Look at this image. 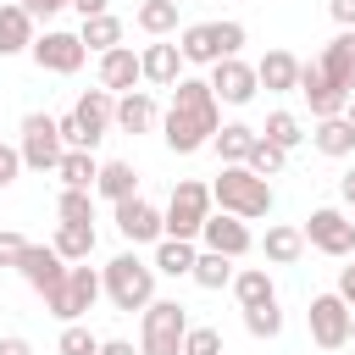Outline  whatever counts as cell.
Instances as JSON below:
<instances>
[{"label":"cell","mask_w":355,"mask_h":355,"mask_svg":"<svg viewBox=\"0 0 355 355\" xmlns=\"http://www.w3.org/2000/svg\"><path fill=\"white\" fill-rule=\"evenodd\" d=\"M211 28H216V50H222V55H239V50H244V22L222 17V22H211Z\"/></svg>","instance_id":"cell-41"},{"label":"cell","mask_w":355,"mask_h":355,"mask_svg":"<svg viewBox=\"0 0 355 355\" xmlns=\"http://www.w3.org/2000/svg\"><path fill=\"white\" fill-rule=\"evenodd\" d=\"M211 89H216L222 105H250L255 89H261V78H255V67H250L244 55H222V61L211 67Z\"/></svg>","instance_id":"cell-12"},{"label":"cell","mask_w":355,"mask_h":355,"mask_svg":"<svg viewBox=\"0 0 355 355\" xmlns=\"http://www.w3.org/2000/svg\"><path fill=\"white\" fill-rule=\"evenodd\" d=\"M50 244H55L67 261H89V255H94V222H61Z\"/></svg>","instance_id":"cell-32"},{"label":"cell","mask_w":355,"mask_h":355,"mask_svg":"<svg viewBox=\"0 0 355 355\" xmlns=\"http://www.w3.org/2000/svg\"><path fill=\"white\" fill-rule=\"evenodd\" d=\"M349 344H355V311H349Z\"/></svg>","instance_id":"cell-52"},{"label":"cell","mask_w":355,"mask_h":355,"mask_svg":"<svg viewBox=\"0 0 355 355\" xmlns=\"http://www.w3.org/2000/svg\"><path fill=\"white\" fill-rule=\"evenodd\" d=\"M94 194L100 200H128V194H139V172H133V161H100V178H94Z\"/></svg>","instance_id":"cell-28"},{"label":"cell","mask_w":355,"mask_h":355,"mask_svg":"<svg viewBox=\"0 0 355 355\" xmlns=\"http://www.w3.org/2000/svg\"><path fill=\"white\" fill-rule=\"evenodd\" d=\"M33 17L17 6V0H0V55H22V50H33Z\"/></svg>","instance_id":"cell-21"},{"label":"cell","mask_w":355,"mask_h":355,"mask_svg":"<svg viewBox=\"0 0 355 355\" xmlns=\"http://www.w3.org/2000/svg\"><path fill=\"white\" fill-rule=\"evenodd\" d=\"M261 133H266V139H272V144H283V150H300V144H305V139H311V133H305V128H300V116H294V111H272V116H266V128H261Z\"/></svg>","instance_id":"cell-35"},{"label":"cell","mask_w":355,"mask_h":355,"mask_svg":"<svg viewBox=\"0 0 355 355\" xmlns=\"http://www.w3.org/2000/svg\"><path fill=\"white\" fill-rule=\"evenodd\" d=\"M194 261H200L194 239H161V244H155V272H161V277H189Z\"/></svg>","instance_id":"cell-29"},{"label":"cell","mask_w":355,"mask_h":355,"mask_svg":"<svg viewBox=\"0 0 355 355\" xmlns=\"http://www.w3.org/2000/svg\"><path fill=\"white\" fill-rule=\"evenodd\" d=\"M300 94H305L311 116H344V105H349V94L322 72V61H300Z\"/></svg>","instance_id":"cell-13"},{"label":"cell","mask_w":355,"mask_h":355,"mask_svg":"<svg viewBox=\"0 0 355 355\" xmlns=\"http://www.w3.org/2000/svg\"><path fill=\"white\" fill-rule=\"evenodd\" d=\"M72 11L78 17H100V11H111V0H72Z\"/></svg>","instance_id":"cell-49"},{"label":"cell","mask_w":355,"mask_h":355,"mask_svg":"<svg viewBox=\"0 0 355 355\" xmlns=\"http://www.w3.org/2000/svg\"><path fill=\"white\" fill-rule=\"evenodd\" d=\"M344 116H349V128H355V94H349V105H344Z\"/></svg>","instance_id":"cell-51"},{"label":"cell","mask_w":355,"mask_h":355,"mask_svg":"<svg viewBox=\"0 0 355 355\" xmlns=\"http://www.w3.org/2000/svg\"><path fill=\"white\" fill-rule=\"evenodd\" d=\"M338 200H344V205H349V211H355V166H349V172H344V178H338Z\"/></svg>","instance_id":"cell-50"},{"label":"cell","mask_w":355,"mask_h":355,"mask_svg":"<svg viewBox=\"0 0 355 355\" xmlns=\"http://www.w3.org/2000/svg\"><path fill=\"white\" fill-rule=\"evenodd\" d=\"M78 39H83L94 55H105V50H116V44H122V17H111V11H100V17H83Z\"/></svg>","instance_id":"cell-30"},{"label":"cell","mask_w":355,"mask_h":355,"mask_svg":"<svg viewBox=\"0 0 355 355\" xmlns=\"http://www.w3.org/2000/svg\"><path fill=\"white\" fill-rule=\"evenodd\" d=\"M139 67H144V83L172 89V83L183 78V50H178V44H166V39H155V44H144V50H139Z\"/></svg>","instance_id":"cell-18"},{"label":"cell","mask_w":355,"mask_h":355,"mask_svg":"<svg viewBox=\"0 0 355 355\" xmlns=\"http://www.w3.org/2000/svg\"><path fill=\"white\" fill-rule=\"evenodd\" d=\"M116 233L128 244H161L166 239V216L144 194H128V200H116Z\"/></svg>","instance_id":"cell-11"},{"label":"cell","mask_w":355,"mask_h":355,"mask_svg":"<svg viewBox=\"0 0 355 355\" xmlns=\"http://www.w3.org/2000/svg\"><path fill=\"white\" fill-rule=\"evenodd\" d=\"M55 349L61 355H100V333H89V322H61Z\"/></svg>","instance_id":"cell-37"},{"label":"cell","mask_w":355,"mask_h":355,"mask_svg":"<svg viewBox=\"0 0 355 355\" xmlns=\"http://www.w3.org/2000/svg\"><path fill=\"white\" fill-rule=\"evenodd\" d=\"M211 200H216L222 211L244 216V222H261V216H272V183H266V178H255L244 161L216 172V183H211Z\"/></svg>","instance_id":"cell-3"},{"label":"cell","mask_w":355,"mask_h":355,"mask_svg":"<svg viewBox=\"0 0 355 355\" xmlns=\"http://www.w3.org/2000/svg\"><path fill=\"white\" fill-rule=\"evenodd\" d=\"M327 11H333L338 28H355V0H327Z\"/></svg>","instance_id":"cell-46"},{"label":"cell","mask_w":355,"mask_h":355,"mask_svg":"<svg viewBox=\"0 0 355 355\" xmlns=\"http://www.w3.org/2000/svg\"><path fill=\"white\" fill-rule=\"evenodd\" d=\"M311 144H316V155H333V161L355 155V128H349V116H316Z\"/></svg>","instance_id":"cell-24"},{"label":"cell","mask_w":355,"mask_h":355,"mask_svg":"<svg viewBox=\"0 0 355 355\" xmlns=\"http://www.w3.org/2000/svg\"><path fill=\"white\" fill-rule=\"evenodd\" d=\"M100 283H105V300L133 316V311H144L155 300V261H139L133 250H122V255H111L100 266Z\"/></svg>","instance_id":"cell-2"},{"label":"cell","mask_w":355,"mask_h":355,"mask_svg":"<svg viewBox=\"0 0 355 355\" xmlns=\"http://www.w3.org/2000/svg\"><path fill=\"white\" fill-rule=\"evenodd\" d=\"M338 300L355 311V261H349V266H338Z\"/></svg>","instance_id":"cell-45"},{"label":"cell","mask_w":355,"mask_h":355,"mask_svg":"<svg viewBox=\"0 0 355 355\" xmlns=\"http://www.w3.org/2000/svg\"><path fill=\"white\" fill-rule=\"evenodd\" d=\"M139 83H144V67H139V50H133V44H116V50L100 55V89L128 94V89H139Z\"/></svg>","instance_id":"cell-17"},{"label":"cell","mask_w":355,"mask_h":355,"mask_svg":"<svg viewBox=\"0 0 355 355\" xmlns=\"http://www.w3.org/2000/svg\"><path fill=\"white\" fill-rule=\"evenodd\" d=\"M72 116L83 122V139H89V150L116 128V94L111 89H83L78 94V105H72Z\"/></svg>","instance_id":"cell-16"},{"label":"cell","mask_w":355,"mask_h":355,"mask_svg":"<svg viewBox=\"0 0 355 355\" xmlns=\"http://www.w3.org/2000/svg\"><path fill=\"white\" fill-rule=\"evenodd\" d=\"M222 128V100L211 89V78H178L172 83V105L161 116V139L172 155H194L216 139Z\"/></svg>","instance_id":"cell-1"},{"label":"cell","mask_w":355,"mask_h":355,"mask_svg":"<svg viewBox=\"0 0 355 355\" xmlns=\"http://www.w3.org/2000/svg\"><path fill=\"white\" fill-rule=\"evenodd\" d=\"M161 216H166V239H200V227L211 216V183L178 178V189H172V200H166Z\"/></svg>","instance_id":"cell-7"},{"label":"cell","mask_w":355,"mask_h":355,"mask_svg":"<svg viewBox=\"0 0 355 355\" xmlns=\"http://www.w3.org/2000/svg\"><path fill=\"white\" fill-rule=\"evenodd\" d=\"M305 322H311L316 349H344V344H349V305L338 300V288H333V294H311Z\"/></svg>","instance_id":"cell-10"},{"label":"cell","mask_w":355,"mask_h":355,"mask_svg":"<svg viewBox=\"0 0 355 355\" xmlns=\"http://www.w3.org/2000/svg\"><path fill=\"white\" fill-rule=\"evenodd\" d=\"M100 355H144V349H133L128 338H100Z\"/></svg>","instance_id":"cell-48"},{"label":"cell","mask_w":355,"mask_h":355,"mask_svg":"<svg viewBox=\"0 0 355 355\" xmlns=\"http://www.w3.org/2000/svg\"><path fill=\"white\" fill-rule=\"evenodd\" d=\"M349 261H355V255H349Z\"/></svg>","instance_id":"cell-53"},{"label":"cell","mask_w":355,"mask_h":355,"mask_svg":"<svg viewBox=\"0 0 355 355\" xmlns=\"http://www.w3.org/2000/svg\"><path fill=\"white\" fill-rule=\"evenodd\" d=\"M28 55H33L39 72H61V78H67V72H78V67L89 61V44H83L78 33H67V28H44Z\"/></svg>","instance_id":"cell-9"},{"label":"cell","mask_w":355,"mask_h":355,"mask_svg":"<svg viewBox=\"0 0 355 355\" xmlns=\"http://www.w3.org/2000/svg\"><path fill=\"white\" fill-rule=\"evenodd\" d=\"M105 294V283H100V272L89 266V261H72L67 266V283L55 288V294H44V305H50V316L55 322H83L89 311H94V300Z\"/></svg>","instance_id":"cell-5"},{"label":"cell","mask_w":355,"mask_h":355,"mask_svg":"<svg viewBox=\"0 0 355 355\" xmlns=\"http://www.w3.org/2000/svg\"><path fill=\"white\" fill-rule=\"evenodd\" d=\"M155 122H161V111H155V100L144 89L116 94V133H150Z\"/></svg>","instance_id":"cell-23"},{"label":"cell","mask_w":355,"mask_h":355,"mask_svg":"<svg viewBox=\"0 0 355 355\" xmlns=\"http://www.w3.org/2000/svg\"><path fill=\"white\" fill-rule=\"evenodd\" d=\"M200 288H227L233 283V255H222V250H200V261H194V272H189Z\"/></svg>","instance_id":"cell-34"},{"label":"cell","mask_w":355,"mask_h":355,"mask_svg":"<svg viewBox=\"0 0 355 355\" xmlns=\"http://www.w3.org/2000/svg\"><path fill=\"white\" fill-rule=\"evenodd\" d=\"M183 333H189V311L178 300H150L139 311V349L144 355H183Z\"/></svg>","instance_id":"cell-4"},{"label":"cell","mask_w":355,"mask_h":355,"mask_svg":"<svg viewBox=\"0 0 355 355\" xmlns=\"http://www.w3.org/2000/svg\"><path fill=\"white\" fill-rule=\"evenodd\" d=\"M67 266H72V261H67L55 244H28V250H22V261H17V272H22L39 294H55V288L67 283Z\"/></svg>","instance_id":"cell-15"},{"label":"cell","mask_w":355,"mask_h":355,"mask_svg":"<svg viewBox=\"0 0 355 355\" xmlns=\"http://www.w3.org/2000/svg\"><path fill=\"white\" fill-rule=\"evenodd\" d=\"M200 244H205V250H222V255H233V261L255 250L250 222H244V216H233V211H211V216H205V227H200Z\"/></svg>","instance_id":"cell-14"},{"label":"cell","mask_w":355,"mask_h":355,"mask_svg":"<svg viewBox=\"0 0 355 355\" xmlns=\"http://www.w3.org/2000/svg\"><path fill=\"white\" fill-rule=\"evenodd\" d=\"M55 216L61 222H94V189H61Z\"/></svg>","instance_id":"cell-38"},{"label":"cell","mask_w":355,"mask_h":355,"mask_svg":"<svg viewBox=\"0 0 355 355\" xmlns=\"http://www.w3.org/2000/svg\"><path fill=\"white\" fill-rule=\"evenodd\" d=\"M0 272H6V266H0Z\"/></svg>","instance_id":"cell-54"},{"label":"cell","mask_w":355,"mask_h":355,"mask_svg":"<svg viewBox=\"0 0 355 355\" xmlns=\"http://www.w3.org/2000/svg\"><path fill=\"white\" fill-rule=\"evenodd\" d=\"M183 355H227V349H222V333H216V327H194V322H189Z\"/></svg>","instance_id":"cell-40"},{"label":"cell","mask_w":355,"mask_h":355,"mask_svg":"<svg viewBox=\"0 0 355 355\" xmlns=\"http://www.w3.org/2000/svg\"><path fill=\"white\" fill-rule=\"evenodd\" d=\"M261 255H266V266H294V261L305 255V227H294V222H272L266 239H261Z\"/></svg>","instance_id":"cell-20"},{"label":"cell","mask_w":355,"mask_h":355,"mask_svg":"<svg viewBox=\"0 0 355 355\" xmlns=\"http://www.w3.org/2000/svg\"><path fill=\"white\" fill-rule=\"evenodd\" d=\"M55 178H61V189H94V178H100L94 150H67L61 166H55Z\"/></svg>","instance_id":"cell-31"},{"label":"cell","mask_w":355,"mask_h":355,"mask_svg":"<svg viewBox=\"0 0 355 355\" xmlns=\"http://www.w3.org/2000/svg\"><path fill=\"white\" fill-rule=\"evenodd\" d=\"M178 6H183V0H144V6L133 11V22H139L150 39H166V33L178 28Z\"/></svg>","instance_id":"cell-33"},{"label":"cell","mask_w":355,"mask_h":355,"mask_svg":"<svg viewBox=\"0 0 355 355\" xmlns=\"http://www.w3.org/2000/svg\"><path fill=\"white\" fill-rule=\"evenodd\" d=\"M233 300H239V311H250V305H266V300H277V283H272V272L266 266H244V272H233Z\"/></svg>","instance_id":"cell-26"},{"label":"cell","mask_w":355,"mask_h":355,"mask_svg":"<svg viewBox=\"0 0 355 355\" xmlns=\"http://www.w3.org/2000/svg\"><path fill=\"white\" fill-rule=\"evenodd\" d=\"M22 166H33V172H55L61 166V155H67V139H61V116H50V111H28L22 116Z\"/></svg>","instance_id":"cell-6"},{"label":"cell","mask_w":355,"mask_h":355,"mask_svg":"<svg viewBox=\"0 0 355 355\" xmlns=\"http://www.w3.org/2000/svg\"><path fill=\"white\" fill-rule=\"evenodd\" d=\"M316 61H322V72H327L344 94H355V28H338V39H333Z\"/></svg>","instance_id":"cell-19"},{"label":"cell","mask_w":355,"mask_h":355,"mask_svg":"<svg viewBox=\"0 0 355 355\" xmlns=\"http://www.w3.org/2000/svg\"><path fill=\"white\" fill-rule=\"evenodd\" d=\"M300 227H305V244H311V250H322V255H333V261L355 255V222H349V211H338V205H316Z\"/></svg>","instance_id":"cell-8"},{"label":"cell","mask_w":355,"mask_h":355,"mask_svg":"<svg viewBox=\"0 0 355 355\" xmlns=\"http://www.w3.org/2000/svg\"><path fill=\"white\" fill-rule=\"evenodd\" d=\"M255 128L250 122H222L216 128V139H211V150L222 155V166H239V161H250V150H255Z\"/></svg>","instance_id":"cell-25"},{"label":"cell","mask_w":355,"mask_h":355,"mask_svg":"<svg viewBox=\"0 0 355 355\" xmlns=\"http://www.w3.org/2000/svg\"><path fill=\"white\" fill-rule=\"evenodd\" d=\"M244 166H250V172H255V178H277V172H283V166H288V150H283V144H272V139H266V133H261V139H255V150H250V161H244Z\"/></svg>","instance_id":"cell-36"},{"label":"cell","mask_w":355,"mask_h":355,"mask_svg":"<svg viewBox=\"0 0 355 355\" xmlns=\"http://www.w3.org/2000/svg\"><path fill=\"white\" fill-rule=\"evenodd\" d=\"M17 172H22V150L17 144H0V189L17 183Z\"/></svg>","instance_id":"cell-43"},{"label":"cell","mask_w":355,"mask_h":355,"mask_svg":"<svg viewBox=\"0 0 355 355\" xmlns=\"http://www.w3.org/2000/svg\"><path fill=\"white\" fill-rule=\"evenodd\" d=\"M22 250H28V239H22V233H11V227H0V266H17V261H22Z\"/></svg>","instance_id":"cell-42"},{"label":"cell","mask_w":355,"mask_h":355,"mask_svg":"<svg viewBox=\"0 0 355 355\" xmlns=\"http://www.w3.org/2000/svg\"><path fill=\"white\" fill-rule=\"evenodd\" d=\"M17 6H22V11H28L33 22H39V17H55V11H67L72 0H17Z\"/></svg>","instance_id":"cell-44"},{"label":"cell","mask_w":355,"mask_h":355,"mask_svg":"<svg viewBox=\"0 0 355 355\" xmlns=\"http://www.w3.org/2000/svg\"><path fill=\"white\" fill-rule=\"evenodd\" d=\"M0 355H33V344H28L22 333H6V338H0Z\"/></svg>","instance_id":"cell-47"},{"label":"cell","mask_w":355,"mask_h":355,"mask_svg":"<svg viewBox=\"0 0 355 355\" xmlns=\"http://www.w3.org/2000/svg\"><path fill=\"white\" fill-rule=\"evenodd\" d=\"M178 50H183V61H194V67H216V61H222L211 22H189V28L178 33Z\"/></svg>","instance_id":"cell-27"},{"label":"cell","mask_w":355,"mask_h":355,"mask_svg":"<svg viewBox=\"0 0 355 355\" xmlns=\"http://www.w3.org/2000/svg\"><path fill=\"white\" fill-rule=\"evenodd\" d=\"M255 78H261L266 94H288V89H300V61H294L288 50H266V55L255 61Z\"/></svg>","instance_id":"cell-22"},{"label":"cell","mask_w":355,"mask_h":355,"mask_svg":"<svg viewBox=\"0 0 355 355\" xmlns=\"http://www.w3.org/2000/svg\"><path fill=\"white\" fill-rule=\"evenodd\" d=\"M244 327H250V338H277V333H283V311H277V300L250 305V311H244Z\"/></svg>","instance_id":"cell-39"}]
</instances>
